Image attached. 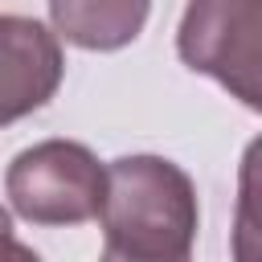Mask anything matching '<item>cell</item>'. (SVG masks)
<instances>
[{
    "mask_svg": "<svg viewBox=\"0 0 262 262\" xmlns=\"http://www.w3.org/2000/svg\"><path fill=\"white\" fill-rule=\"evenodd\" d=\"M111 250L143 258L192 254L201 209L192 176L164 156H119L106 164V192L98 209Z\"/></svg>",
    "mask_w": 262,
    "mask_h": 262,
    "instance_id": "6da1fadb",
    "label": "cell"
},
{
    "mask_svg": "<svg viewBox=\"0 0 262 262\" xmlns=\"http://www.w3.org/2000/svg\"><path fill=\"white\" fill-rule=\"evenodd\" d=\"M4 192L33 225H82L102 209L106 168L86 143L41 139L8 164Z\"/></svg>",
    "mask_w": 262,
    "mask_h": 262,
    "instance_id": "7a4b0ae2",
    "label": "cell"
},
{
    "mask_svg": "<svg viewBox=\"0 0 262 262\" xmlns=\"http://www.w3.org/2000/svg\"><path fill=\"white\" fill-rule=\"evenodd\" d=\"M176 53L192 74H209L250 111L262 106V0H188Z\"/></svg>",
    "mask_w": 262,
    "mask_h": 262,
    "instance_id": "3957f363",
    "label": "cell"
},
{
    "mask_svg": "<svg viewBox=\"0 0 262 262\" xmlns=\"http://www.w3.org/2000/svg\"><path fill=\"white\" fill-rule=\"evenodd\" d=\"M66 74L61 41L37 16L0 12V127L41 111Z\"/></svg>",
    "mask_w": 262,
    "mask_h": 262,
    "instance_id": "277c9868",
    "label": "cell"
},
{
    "mask_svg": "<svg viewBox=\"0 0 262 262\" xmlns=\"http://www.w3.org/2000/svg\"><path fill=\"white\" fill-rule=\"evenodd\" d=\"M151 0H49L53 37L90 53L131 45L147 25Z\"/></svg>",
    "mask_w": 262,
    "mask_h": 262,
    "instance_id": "5b68a950",
    "label": "cell"
},
{
    "mask_svg": "<svg viewBox=\"0 0 262 262\" xmlns=\"http://www.w3.org/2000/svg\"><path fill=\"white\" fill-rule=\"evenodd\" d=\"M0 262H41L37 250H29L16 233H12V213L0 205Z\"/></svg>",
    "mask_w": 262,
    "mask_h": 262,
    "instance_id": "8992f818",
    "label": "cell"
},
{
    "mask_svg": "<svg viewBox=\"0 0 262 262\" xmlns=\"http://www.w3.org/2000/svg\"><path fill=\"white\" fill-rule=\"evenodd\" d=\"M98 262H192V254H180V258H143V254H123V250L102 246V258Z\"/></svg>",
    "mask_w": 262,
    "mask_h": 262,
    "instance_id": "52a82bcc",
    "label": "cell"
}]
</instances>
